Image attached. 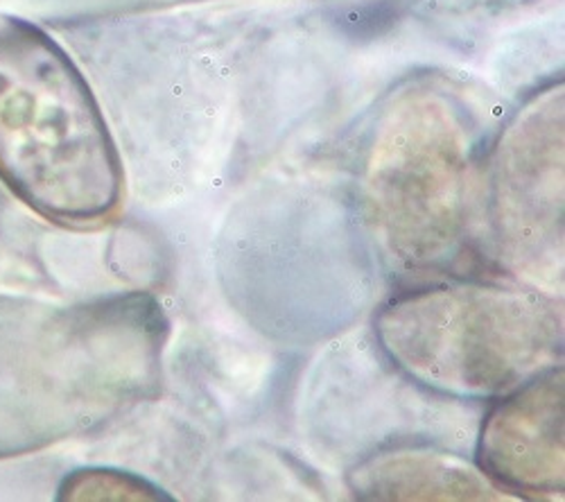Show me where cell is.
<instances>
[{"instance_id":"obj_4","label":"cell","mask_w":565,"mask_h":502,"mask_svg":"<svg viewBox=\"0 0 565 502\" xmlns=\"http://www.w3.org/2000/svg\"><path fill=\"white\" fill-rule=\"evenodd\" d=\"M480 467L525 493L563 491V370H547L500 396L480 435Z\"/></svg>"},{"instance_id":"obj_7","label":"cell","mask_w":565,"mask_h":502,"mask_svg":"<svg viewBox=\"0 0 565 502\" xmlns=\"http://www.w3.org/2000/svg\"><path fill=\"white\" fill-rule=\"evenodd\" d=\"M62 500H157L163 498L157 487L131 473L88 469L64 480Z\"/></svg>"},{"instance_id":"obj_1","label":"cell","mask_w":565,"mask_h":502,"mask_svg":"<svg viewBox=\"0 0 565 502\" xmlns=\"http://www.w3.org/2000/svg\"><path fill=\"white\" fill-rule=\"evenodd\" d=\"M0 179L34 213L64 224L107 217L122 170L90 88L62 45L0 14Z\"/></svg>"},{"instance_id":"obj_2","label":"cell","mask_w":565,"mask_h":502,"mask_svg":"<svg viewBox=\"0 0 565 502\" xmlns=\"http://www.w3.org/2000/svg\"><path fill=\"white\" fill-rule=\"evenodd\" d=\"M379 338L418 383L461 398H491L547 370L561 324L534 295L452 284L394 299L379 317Z\"/></svg>"},{"instance_id":"obj_5","label":"cell","mask_w":565,"mask_h":502,"mask_svg":"<svg viewBox=\"0 0 565 502\" xmlns=\"http://www.w3.org/2000/svg\"><path fill=\"white\" fill-rule=\"evenodd\" d=\"M498 204L511 211L509 222L541 232L543 213L561 224L563 202V86L552 84L515 114L504 129L495 157ZM552 226V224H550ZM554 229V226H552ZM558 232V229H556Z\"/></svg>"},{"instance_id":"obj_6","label":"cell","mask_w":565,"mask_h":502,"mask_svg":"<svg viewBox=\"0 0 565 502\" xmlns=\"http://www.w3.org/2000/svg\"><path fill=\"white\" fill-rule=\"evenodd\" d=\"M355 489L366 498L387 500H482L493 489L473 469L444 455L392 452L364 464Z\"/></svg>"},{"instance_id":"obj_3","label":"cell","mask_w":565,"mask_h":502,"mask_svg":"<svg viewBox=\"0 0 565 502\" xmlns=\"http://www.w3.org/2000/svg\"><path fill=\"white\" fill-rule=\"evenodd\" d=\"M473 152L476 131L461 105L430 84L398 90L375 120L369 189L394 236L418 256L435 258L439 245H450Z\"/></svg>"}]
</instances>
